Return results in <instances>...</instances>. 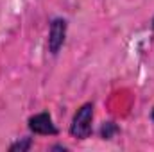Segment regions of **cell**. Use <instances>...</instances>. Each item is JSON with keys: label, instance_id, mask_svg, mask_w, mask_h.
Here are the masks:
<instances>
[{"label": "cell", "instance_id": "cell-1", "mask_svg": "<svg viewBox=\"0 0 154 152\" xmlns=\"http://www.w3.org/2000/svg\"><path fill=\"white\" fill-rule=\"evenodd\" d=\"M91 123H93V104H84L74 114V120L70 125V134L79 140L88 138L91 134Z\"/></svg>", "mask_w": 154, "mask_h": 152}, {"label": "cell", "instance_id": "cell-2", "mask_svg": "<svg viewBox=\"0 0 154 152\" xmlns=\"http://www.w3.org/2000/svg\"><path fill=\"white\" fill-rule=\"evenodd\" d=\"M65 36H66V20L56 18L50 23V31H48V50L52 54L59 52V48L65 43Z\"/></svg>", "mask_w": 154, "mask_h": 152}, {"label": "cell", "instance_id": "cell-3", "mask_svg": "<svg viewBox=\"0 0 154 152\" xmlns=\"http://www.w3.org/2000/svg\"><path fill=\"white\" fill-rule=\"evenodd\" d=\"M29 129L36 134H45V136H54L57 134V129L52 122V116L48 113H39L29 118Z\"/></svg>", "mask_w": 154, "mask_h": 152}, {"label": "cell", "instance_id": "cell-4", "mask_svg": "<svg viewBox=\"0 0 154 152\" xmlns=\"http://www.w3.org/2000/svg\"><path fill=\"white\" fill-rule=\"evenodd\" d=\"M31 147V138H23L22 141H16L9 147V150H27Z\"/></svg>", "mask_w": 154, "mask_h": 152}, {"label": "cell", "instance_id": "cell-5", "mask_svg": "<svg viewBox=\"0 0 154 152\" xmlns=\"http://www.w3.org/2000/svg\"><path fill=\"white\" fill-rule=\"evenodd\" d=\"M152 120H154V109H152Z\"/></svg>", "mask_w": 154, "mask_h": 152}, {"label": "cell", "instance_id": "cell-6", "mask_svg": "<svg viewBox=\"0 0 154 152\" xmlns=\"http://www.w3.org/2000/svg\"><path fill=\"white\" fill-rule=\"evenodd\" d=\"M152 27H154V22H152Z\"/></svg>", "mask_w": 154, "mask_h": 152}]
</instances>
